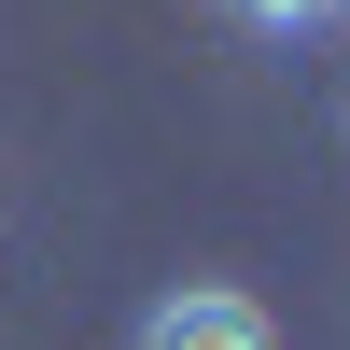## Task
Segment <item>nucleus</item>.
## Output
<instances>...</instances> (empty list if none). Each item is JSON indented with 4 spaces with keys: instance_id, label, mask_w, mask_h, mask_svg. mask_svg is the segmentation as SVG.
I'll return each mask as SVG.
<instances>
[{
    "instance_id": "f257e3e1",
    "label": "nucleus",
    "mask_w": 350,
    "mask_h": 350,
    "mask_svg": "<svg viewBox=\"0 0 350 350\" xmlns=\"http://www.w3.org/2000/svg\"><path fill=\"white\" fill-rule=\"evenodd\" d=\"M126 350H280V308L239 295V280H168Z\"/></svg>"
},
{
    "instance_id": "f03ea898",
    "label": "nucleus",
    "mask_w": 350,
    "mask_h": 350,
    "mask_svg": "<svg viewBox=\"0 0 350 350\" xmlns=\"http://www.w3.org/2000/svg\"><path fill=\"white\" fill-rule=\"evenodd\" d=\"M224 14L252 42H323V28H350V0H224Z\"/></svg>"
}]
</instances>
